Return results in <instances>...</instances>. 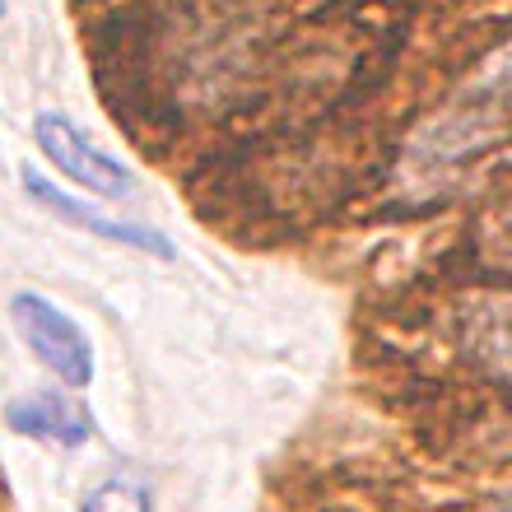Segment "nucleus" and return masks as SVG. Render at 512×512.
I'll use <instances>...</instances> for the list:
<instances>
[{
    "label": "nucleus",
    "instance_id": "1",
    "mask_svg": "<svg viewBox=\"0 0 512 512\" xmlns=\"http://www.w3.org/2000/svg\"><path fill=\"white\" fill-rule=\"evenodd\" d=\"M33 145L42 149V159L52 163L56 173L84 187L89 196H103V201H131L135 196L131 168L103 145H94L84 135V126L66 112H38L33 117Z\"/></svg>",
    "mask_w": 512,
    "mask_h": 512
},
{
    "label": "nucleus",
    "instance_id": "2",
    "mask_svg": "<svg viewBox=\"0 0 512 512\" xmlns=\"http://www.w3.org/2000/svg\"><path fill=\"white\" fill-rule=\"evenodd\" d=\"M10 322L19 331V340L38 354V364L52 368L70 391H84L94 382V345L80 331V322L66 317L56 303L24 289V294L10 298Z\"/></svg>",
    "mask_w": 512,
    "mask_h": 512
},
{
    "label": "nucleus",
    "instance_id": "3",
    "mask_svg": "<svg viewBox=\"0 0 512 512\" xmlns=\"http://www.w3.org/2000/svg\"><path fill=\"white\" fill-rule=\"evenodd\" d=\"M19 177H24V191L42 205V210H52V215H61L66 224H75V229H84V233H94V238H103V243L131 247V252L159 256V261H173V256H177L173 243H168V233L149 229V224H140V219H112V215H103L98 205H84L80 196H70L61 182L42 177L38 168H24Z\"/></svg>",
    "mask_w": 512,
    "mask_h": 512
},
{
    "label": "nucleus",
    "instance_id": "4",
    "mask_svg": "<svg viewBox=\"0 0 512 512\" xmlns=\"http://www.w3.org/2000/svg\"><path fill=\"white\" fill-rule=\"evenodd\" d=\"M5 429L47 447H84L94 438V419L66 391H33L5 405Z\"/></svg>",
    "mask_w": 512,
    "mask_h": 512
},
{
    "label": "nucleus",
    "instance_id": "5",
    "mask_svg": "<svg viewBox=\"0 0 512 512\" xmlns=\"http://www.w3.org/2000/svg\"><path fill=\"white\" fill-rule=\"evenodd\" d=\"M80 512H154L149 508V489L135 480H103L80 499Z\"/></svg>",
    "mask_w": 512,
    "mask_h": 512
},
{
    "label": "nucleus",
    "instance_id": "6",
    "mask_svg": "<svg viewBox=\"0 0 512 512\" xmlns=\"http://www.w3.org/2000/svg\"><path fill=\"white\" fill-rule=\"evenodd\" d=\"M5 10H10V0H0V19H5Z\"/></svg>",
    "mask_w": 512,
    "mask_h": 512
}]
</instances>
